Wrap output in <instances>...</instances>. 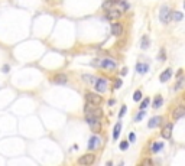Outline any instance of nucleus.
I'll use <instances>...</instances> for the list:
<instances>
[{
    "instance_id": "f257e3e1",
    "label": "nucleus",
    "mask_w": 185,
    "mask_h": 166,
    "mask_svg": "<svg viewBox=\"0 0 185 166\" xmlns=\"http://www.w3.org/2000/svg\"><path fill=\"white\" fill-rule=\"evenodd\" d=\"M84 114H86V116H91V117L101 119V117H103V110L100 109L99 105H94V104H91V103H87L86 107H84Z\"/></svg>"
},
{
    "instance_id": "f03ea898",
    "label": "nucleus",
    "mask_w": 185,
    "mask_h": 166,
    "mask_svg": "<svg viewBox=\"0 0 185 166\" xmlns=\"http://www.w3.org/2000/svg\"><path fill=\"white\" fill-rule=\"evenodd\" d=\"M95 155H94V152H88V153H86V155H82L81 157H78V160H77V163L78 165H81V166H90V165H93L95 162Z\"/></svg>"
},
{
    "instance_id": "7ed1b4c3",
    "label": "nucleus",
    "mask_w": 185,
    "mask_h": 166,
    "mask_svg": "<svg viewBox=\"0 0 185 166\" xmlns=\"http://www.w3.org/2000/svg\"><path fill=\"white\" fill-rule=\"evenodd\" d=\"M86 121L88 123L90 128L93 130V133H100L101 132V121L97 117H91V116H86Z\"/></svg>"
},
{
    "instance_id": "20e7f679",
    "label": "nucleus",
    "mask_w": 185,
    "mask_h": 166,
    "mask_svg": "<svg viewBox=\"0 0 185 166\" xmlns=\"http://www.w3.org/2000/svg\"><path fill=\"white\" fill-rule=\"evenodd\" d=\"M86 100H87V103H91V104H94V105H100L103 103V97L100 94H97V93H93V91H87Z\"/></svg>"
},
{
    "instance_id": "39448f33",
    "label": "nucleus",
    "mask_w": 185,
    "mask_h": 166,
    "mask_svg": "<svg viewBox=\"0 0 185 166\" xmlns=\"http://www.w3.org/2000/svg\"><path fill=\"white\" fill-rule=\"evenodd\" d=\"M172 16V10L168 7V6H162L161 7V12H159V19H161V22H163V23H169L171 22V18Z\"/></svg>"
},
{
    "instance_id": "423d86ee",
    "label": "nucleus",
    "mask_w": 185,
    "mask_h": 166,
    "mask_svg": "<svg viewBox=\"0 0 185 166\" xmlns=\"http://www.w3.org/2000/svg\"><path fill=\"white\" fill-rule=\"evenodd\" d=\"M99 66L103 68V69H116L117 68V62L111 59V58H104L99 62Z\"/></svg>"
},
{
    "instance_id": "0eeeda50",
    "label": "nucleus",
    "mask_w": 185,
    "mask_h": 166,
    "mask_svg": "<svg viewBox=\"0 0 185 166\" xmlns=\"http://www.w3.org/2000/svg\"><path fill=\"white\" fill-rule=\"evenodd\" d=\"M106 18L111 22H116V20H119L122 18V12L119 9H116V7H110L109 10H106Z\"/></svg>"
},
{
    "instance_id": "6e6552de",
    "label": "nucleus",
    "mask_w": 185,
    "mask_h": 166,
    "mask_svg": "<svg viewBox=\"0 0 185 166\" xmlns=\"http://www.w3.org/2000/svg\"><path fill=\"white\" fill-rule=\"evenodd\" d=\"M123 30H124V26L120 22H113L111 23V26H110V32H111V35L113 36H120L122 33H123Z\"/></svg>"
},
{
    "instance_id": "1a4fd4ad",
    "label": "nucleus",
    "mask_w": 185,
    "mask_h": 166,
    "mask_svg": "<svg viewBox=\"0 0 185 166\" xmlns=\"http://www.w3.org/2000/svg\"><path fill=\"white\" fill-rule=\"evenodd\" d=\"M93 85H94L95 91H99V93H106V90H107V80H106V78H97Z\"/></svg>"
},
{
    "instance_id": "9d476101",
    "label": "nucleus",
    "mask_w": 185,
    "mask_h": 166,
    "mask_svg": "<svg viewBox=\"0 0 185 166\" xmlns=\"http://www.w3.org/2000/svg\"><path fill=\"white\" fill-rule=\"evenodd\" d=\"M54 84H57V85H65L66 82H68V77H66V74H64V72H61V74H57V75L52 78Z\"/></svg>"
},
{
    "instance_id": "9b49d317",
    "label": "nucleus",
    "mask_w": 185,
    "mask_h": 166,
    "mask_svg": "<svg viewBox=\"0 0 185 166\" xmlns=\"http://www.w3.org/2000/svg\"><path fill=\"white\" fill-rule=\"evenodd\" d=\"M100 144H101V140L97 136H91L90 140H88V150H93L94 152L95 149H99Z\"/></svg>"
},
{
    "instance_id": "f8f14e48",
    "label": "nucleus",
    "mask_w": 185,
    "mask_h": 166,
    "mask_svg": "<svg viewBox=\"0 0 185 166\" xmlns=\"http://www.w3.org/2000/svg\"><path fill=\"white\" fill-rule=\"evenodd\" d=\"M185 116V107L184 105H178L176 109H174V111H172V119L174 120H179L182 119Z\"/></svg>"
},
{
    "instance_id": "ddd939ff",
    "label": "nucleus",
    "mask_w": 185,
    "mask_h": 166,
    "mask_svg": "<svg viewBox=\"0 0 185 166\" xmlns=\"http://www.w3.org/2000/svg\"><path fill=\"white\" fill-rule=\"evenodd\" d=\"M161 136L163 139H171V136H172V123H166L165 126L162 127Z\"/></svg>"
},
{
    "instance_id": "4468645a",
    "label": "nucleus",
    "mask_w": 185,
    "mask_h": 166,
    "mask_svg": "<svg viewBox=\"0 0 185 166\" xmlns=\"http://www.w3.org/2000/svg\"><path fill=\"white\" fill-rule=\"evenodd\" d=\"M162 120H163V117H161V116H155V117H152V119L147 121V127L155 128V127H158V126H161Z\"/></svg>"
},
{
    "instance_id": "2eb2a0df",
    "label": "nucleus",
    "mask_w": 185,
    "mask_h": 166,
    "mask_svg": "<svg viewBox=\"0 0 185 166\" xmlns=\"http://www.w3.org/2000/svg\"><path fill=\"white\" fill-rule=\"evenodd\" d=\"M171 77H172V69L171 68H166L165 71L159 75V81H161V82H166V81L171 80Z\"/></svg>"
},
{
    "instance_id": "dca6fc26",
    "label": "nucleus",
    "mask_w": 185,
    "mask_h": 166,
    "mask_svg": "<svg viewBox=\"0 0 185 166\" xmlns=\"http://www.w3.org/2000/svg\"><path fill=\"white\" fill-rule=\"evenodd\" d=\"M162 104H163V98H162V95H161V94L155 95V98H153V103H152V107L156 110V109H161Z\"/></svg>"
},
{
    "instance_id": "f3484780",
    "label": "nucleus",
    "mask_w": 185,
    "mask_h": 166,
    "mask_svg": "<svg viewBox=\"0 0 185 166\" xmlns=\"http://www.w3.org/2000/svg\"><path fill=\"white\" fill-rule=\"evenodd\" d=\"M147 71H149V65L147 64H142V62L136 64V72L138 74H146Z\"/></svg>"
},
{
    "instance_id": "a211bd4d",
    "label": "nucleus",
    "mask_w": 185,
    "mask_h": 166,
    "mask_svg": "<svg viewBox=\"0 0 185 166\" xmlns=\"http://www.w3.org/2000/svg\"><path fill=\"white\" fill-rule=\"evenodd\" d=\"M120 132H122V123H120V121H117V123H116V126H114V128H113V140H114V142L119 139Z\"/></svg>"
},
{
    "instance_id": "6ab92c4d",
    "label": "nucleus",
    "mask_w": 185,
    "mask_h": 166,
    "mask_svg": "<svg viewBox=\"0 0 185 166\" xmlns=\"http://www.w3.org/2000/svg\"><path fill=\"white\" fill-rule=\"evenodd\" d=\"M149 46H151V39H149L147 35H143L142 42H140V48H142L143 51H146V49H149Z\"/></svg>"
},
{
    "instance_id": "aec40b11",
    "label": "nucleus",
    "mask_w": 185,
    "mask_h": 166,
    "mask_svg": "<svg viewBox=\"0 0 185 166\" xmlns=\"http://www.w3.org/2000/svg\"><path fill=\"white\" fill-rule=\"evenodd\" d=\"M184 85H185V78H184V77H179V78H178V81H176L175 87H174V91L182 90V88H184Z\"/></svg>"
},
{
    "instance_id": "412c9836",
    "label": "nucleus",
    "mask_w": 185,
    "mask_h": 166,
    "mask_svg": "<svg viewBox=\"0 0 185 166\" xmlns=\"http://www.w3.org/2000/svg\"><path fill=\"white\" fill-rule=\"evenodd\" d=\"M162 149H163V143L162 142H153L152 149H151V150H152L153 153H158L159 150H162Z\"/></svg>"
},
{
    "instance_id": "4be33fe9",
    "label": "nucleus",
    "mask_w": 185,
    "mask_h": 166,
    "mask_svg": "<svg viewBox=\"0 0 185 166\" xmlns=\"http://www.w3.org/2000/svg\"><path fill=\"white\" fill-rule=\"evenodd\" d=\"M82 80L86 81V82H88L90 85H93V84L95 82V80H97V78H95L94 75H88V74H84V75H82Z\"/></svg>"
},
{
    "instance_id": "5701e85b",
    "label": "nucleus",
    "mask_w": 185,
    "mask_h": 166,
    "mask_svg": "<svg viewBox=\"0 0 185 166\" xmlns=\"http://www.w3.org/2000/svg\"><path fill=\"white\" fill-rule=\"evenodd\" d=\"M140 100H142V91L136 90V91H135V94H133V101H136V103H138V101H140Z\"/></svg>"
},
{
    "instance_id": "b1692460",
    "label": "nucleus",
    "mask_w": 185,
    "mask_h": 166,
    "mask_svg": "<svg viewBox=\"0 0 185 166\" xmlns=\"http://www.w3.org/2000/svg\"><path fill=\"white\" fill-rule=\"evenodd\" d=\"M182 16H184V14L181 13V12H172V19L174 20H178V22H179V20H182Z\"/></svg>"
},
{
    "instance_id": "393cba45",
    "label": "nucleus",
    "mask_w": 185,
    "mask_h": 166,
    "mask_svg": "<svg viewBox=\"0 0 185 166\" xmlns=\"http://www.w3.org/2000/svg\"><path fill=\"white\" fill-rule=\"evenodd\" d=\"M149 104H151V98H145V100H142V103H140V105H139V109L145 110Z\"/></svg>"
},
{
    "instance_id": "a878e982",
    "label": "nucleus",
    "mask_w": 185,
    "mask_h": 166,
    "mask_svg": "<svg viewBox=\"0 0 185 166\" xmlns=\"http://www.w3.org/2000/svg\"><path fill=\"white\" fill-rule=\"evenodd\" d=\"M143 116H145V110H140V113H138L136 116H135V121H136V123H139V121L143 119Z\"/></svg>"
},
{
    "instance_id": "bb28decb",
    "label": "nucleus",
    "mask_w": 185,
    "mask_h": 166,
    "mask_svg": "<svg viewBox=\"0 0 185 166\" xmlns=\"http://www.w3.org/2000/svg\"><path fill=\"white\" fill-rule=\"evenodd\" d=\"M119 147H120V150H127V149H129V142H127V140H123V142H120Z\"/></svg>"
},
{
    "instance_id": "cd10ccee",
    "label": "nucleus",
    "mask_w": 185,
    "mask_h": 166,
    "mask_svg": "<svg viewBox=\"0 0 185 166\" xmlns=\"http://www.w3.org/2000/svg\"><path fill=\"white\" fill-rule=\"evenodd\" d=\"M158 59H159V61H165V59H166V53H165V49H163V48H162L161 51H159Z\"/></svg>"
},
{
    "instance_id": "c85d7f7f",
    "label": "nucleus",
    "mask_w": 185,
    "mask_h": 166,
    "mask_svg": "<svg viewBox=\"0 0 185 166\" xmlns=\"http://www.w3.org/2000/svg\"><path fill=\"white\" fill-rule=\"evenodd\" d=\"M101 7H103V10H109L110 7H113V5L110 3V0H104V2H103V6H101Z\"/></svg>"
},
{
    "instance_id": "c756f323",
    "label": "nucleus",
    "mask_w": 185,
    "mask_h": 166,
    "mask_svg": "<svg viewBox=\"0 0 185 166\" xmlns=\"http://www.w3.org/2000/svg\"><path fill=\"white\" fill-rule=\"evenodd\" d=\"M122 84H123V82H122V80H120V78H117V80H114L113 88H114V90H119L120 87H122Z\"/></svg>"
},
{
    "instance_id": "7c9ffc66",
    "label": "nucleus",
    "mask_w": 185,
    "mask_h": 166,
    "mask_svg": "<svg viewBox=\"0 0 185 166\" xmlns=\"http://www.w3.org/2000/svg\"><path fill=\"white\" fill-rule=\"evenodd\" d=\"M119 3H120V5H122V7H123L124 10H127L129 7H130V5H129V2H126V0H120Z\"/></svg>"
},
{
    "instance_id": "2f4dec72",
    "label": "nucleus",
    "mask_w": 185,
    "mask_h": 166,
    "mask_svg": "<svg viewBox=\"0 0 185 166\" xmlns=\"http://www.w3.org/2000/svg\"><path fill=\"white\" fill-rule=\"evenodd\" d=\"M126 109H127L126 105H123V107H122V110H120V113H119V119H122V117L124 116V113H126Z\"/></svg>"
},
{
    "instance_id": "473e14b6",
    "label": "nucleus",
    "mask_w": 185,
    "mask_h": 166,
    "mask_svg": "<svg viewBox=\"0 0 185 166\" xmlns=\"http://www.w3.org/2000/svg\"><path fill=\"white\" fill-rule=\"evenodd\" d=\"M135 140H136V136H135V133H130V134H129V143H133Z\"/></svg>"
},
{
    "instance_id": "72a5a7b5",
    "label": "nucleus",
    "mask_w": 185,
    "mask_h": 166,
    "mask_svg": "<svg viewBox=\"0 0 185 166\" xmlns=\"http://www.w3.org/2000/svg\"><path fill=\"white\" fill-rule=\"evenodd\" d=\"M152 163H153V160L151 157H147V159H145V160L142 162V165H152Z\"/></svg>"
},
{
    "instance_id": "f704fd0d",
    "label": "nucleus",
    "mask_w": 185,
    "mask_h": 166,
    "mask_svg": "<svg viewBox=\"0 0 185 166\" xmlns=\"http://www.w3.org/2000/svg\"><path fill=\"white\" fill-rule=\"evenodd\" d=\"M127 71H129V69H127V68H126V66H124L123 69H122V71H120V75H122V77H124V75H127Z\"/></svg>"
},
{
    "instance_id": "c9c22d12",
    "label": "nucleus",
    "mask_w": 185,
    "mask_h": 166,
    "mask_svg": "<svg viewBox=\"0 0 185 166\" xmlns=\"http://www.w3.org/2000/svg\"><path fill=\"white\" fill-rule=\"evenodd\" d=\"M99 59H93V61H91V65L93 66H99Z\"/></svg>"
},
{
    "instance_id": "e433bc0d",
    "label": "nucleus",
    "mask_w": 185,
    "mask_h": 166,
    "mask_svg": "<svg viewBox=\"0 0 185 166\" xmlns=\"http://www.w3.org/2000/svg\"><path fill=\"white\" fill-rule=\"evenodd\" d=\"M119 2H120V0H110V3H111V5H119Z\"/></svg>"
},
{
    "instance_id": "4c0bfd02",
    "label": "nucleus",
    "mask_w": 185,
    "mask_h": 166,
    "mask_svg": "<svg viewBox=\"0 0 185 166\" xmlns=\"http://www.w3.org/2000/svg\"><path fill=\"white\" fill-rule=\"evenodd\" d=\"M3 71H5V72H9V65H5V66H3Z\"/></svg>"
},
{
    "instance_id": "58836bf2",
    "label": "nucleus",
    "mask_w": 185,
    "mask_h": 166,
    "mask_svg": "<svg viewBox=\"0 0 185 166\" xmlns=\"http://www.w3.org/2000/svg\"><path fill=\"white\" fill-rule=\"evenodd\" d=\"M179 77H182V69H179V71H178V74H176V78H179Z\"/></svg>"
}]
</instances>
